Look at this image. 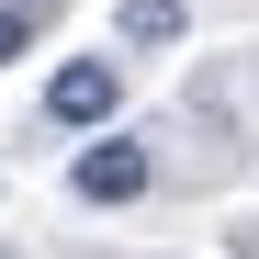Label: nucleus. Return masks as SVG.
<instances>
[{
  "instance_id": "nucleus-1",
  "label": "nucleus",
  "mask_w": 259,
  "mask_h": 259,
  "mask_svg": "<svg viewBox=\"0 0 259 259\" xmlns=\"http://www.w3.org/2000/svg\"><path fill=\"white\" fill-rule=\"evenodd\" d=\"M147 181H158V158H147V136H91V147L68 158V192H79V203H136Z\"/></svg>"
},
{
  "instance_id": "nucleus-2",
  "label": "nucleus",
  "mask_w": 259,
  "mask_h": 259,
  "mask_svg": "<svg viewBox=\"0 0 259 259\" xmlns=\"http://www.w3.org/2000/svg\"><path fill=\"white\" fill-rule=\"evenodd\" d=\"M113 102H124V68H113V57H68V68L46 79V124H68V136L113 124Z\"/></svg>"
},
{
  "instance_id": "nucleus-3",
  "label": "nucleus",
  "mask_w": 259,
  "mask_h": 259,
  "mask_svg": "<svg viewBox=\"0 0 259 259\" xmlns=\"http://www.w3.org/2000/svg\"><path fill=\"white\" fill-rule=\"evenodd\" d=\"M124 46H181V34H192V12H181V0H124Z\"/></svg>"
},
{
  "instance_id": "nucleus-4",
  "label": "nucleus",
  "mask_w": 259,
  "mask_h": 259,
  "mask_svg": "<svg viewBox=\"0 0 259 259\" xmlns=\"http://www.w3.org/2000/svg\"><path fill=\"white\" fill-rule=\"evenodd\" d=\"M34 23H46V0H0V68L34 46Z\"/></svg>"
}]
</instances>
